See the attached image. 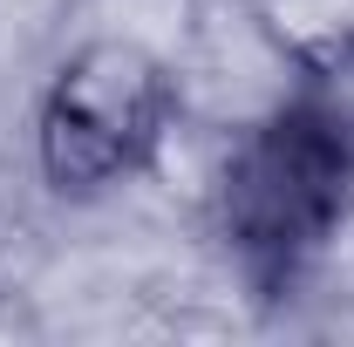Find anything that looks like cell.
Listing matches in <instances>:
<instances>
[{
  "instance_id": "cell-1",
  "label": "cell",
  "mask_w": 354,
  "mask_h": 347,
  "mask_svg": "<svg viewBox=\"0 0 354 347\" xmlns=\"http://www.w3.org/2000/svg\"><path fill=\"white\" fill-rule=\"evenodd\" d=\"M212 212L259 293H293L341 238L354 218V28L293 55L286 88L232 136Z\"/></svg>"
},
{
  "instance_id": "cell-2",
  "label": "cell",
  "mask_w": 354,
  "mask_h": 347,
  "mask_svg": "<svg viewBox=\"0 0 354 347\" xmlns=\"http://www.w3.org/2000/svg\"><path fill=\"white\" fill-rule=\"evenodd\" d=\"M177 55L130 28H88L35 102V164L68 205H95L157 171L177 130Z\"/></svg>"
}]
</instances>
